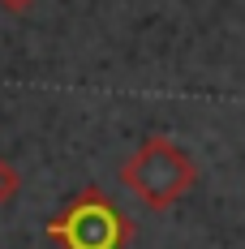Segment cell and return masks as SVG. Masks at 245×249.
<instances>
[{
    "mask_svg": "<svg viewBox=\"0 0 245 249\" xmlns=\"http://www.w3.org/2000/svg\"><path fill=\"white\" fill-rule=\"evenodd\" d=\"M121 180H125V189H133L138 198L147 202L151 211H164V206L181 202L194 189L198 172H194V163H189V155L176 146V142H168V138H147L142 146L125 159Z\"/></svg>",
    "mask_w": 245,
    "mask_h": 249,
    "instance_id": "6da1fadb",
    "label": "cell"
},
{
    "mask_svg": "<svg viewBox=\"0 0 245 249\" xmlns=\"http://www.w3.org/2000/svg\"><path fill=\"white\" fill-rule=\"evenodd\" d=\"M48 241L60 249H125L129 241V219L121 206L99 194V189H82L56 219L48 224Z\"/></svg>",
    "mask_w": 245,
    "mask_h": 249,
    "instance_id": "7a4b0ae2",
    "label": "cell"
},
{
    "mask_svg": "<svg viewBox=\"0 0 245 249\" xmlns=\"http://www.w3.org/2000/svg\"><path fill=\"white\" fill-rule=\"evenodd\" d=\"M18 189H22V176H18V168H13L9 159H0V206L18 198Z\"/></svg>",
    "mask_w": 245,
    "mask_h": 249,
    "instance_id": "3957f363",
    "label": "cell"
},
{
    "mask_svg": "<svg viewBox=\"0 0 245 249\" xmlns=\"http://www.w3.org/2000/svg\"><path fill=\"white\" fill-rule=\"evenodd\" d=\"M0 4H4V9H9V13H22V9H30V4H35V0H0Z\"/></svg>",
    "mask_w": 245,
    "mask_h": 249,
    "instance_id": "277c9868",
    "label": "cell"
}]
</instances>
